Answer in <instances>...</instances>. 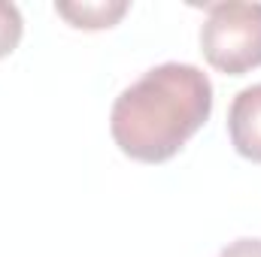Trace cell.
<instances>
[{
    "label": "cell",
    "instance_id": "1",
    "mask_svg": "<svg viewBox=\"0 0 261 257\" xmlns=\"http://www.w3.org/2000/svg\"><path fill=\"white\" fill-rule=\"evenodd\" d=\"M213 82L195 64L167 61L128 85L110 112L119 151L140 164H164L210 121Z\"/></svg>",
    "mask_w": 261,
    "mask_h": 257
},
{
    "label": "cell",
    "instance_id": "2",
    "mask_svg": "<svg viewBox=\"0 0 261 257\" xmlns=\"http://www.w3.org/2000/svg\"><path fill=\"white\" fill-rule=\"evenodd\" d=\"M200 52L225 76H243L261 67V3H213L200 24Z\"/></svg>",
    "mask_w": 261,
    "mask_h": 257
},
{
    "label": "cell",
    "instance_id": "3",
    "mask_svg": "<svg viewBox=\"0 0 261 257\" xmlns=\"http://www.w3.org/2000/svg\"><path fill=\"white\" fill-rule=\"evenodd\" d=\"M228 136L240 157L261 164V82L243 88L228 109Z\"/></svg>",
    "mask_w": 261,
    "mask_h": 257
},
{
    "label": "cell",
    "instance_id": "4",
    "mask_svg": "<svg viewBox=\"0 0 261 257\" xmlns=\"http://www.w3.org/2000/svg\"><path fill=\"white\" fill-rule=\"evenodd\" d=\"M130 9L128 0H76V3H55V12L67 24L79 30H107L116 27Z\"/></svg>",
    "mask_w": 261,
    "mask_h": 257
},
{
    "label": "cell",
    "instance_id": "5",
    "mask_svg": "<svg viewBox=\"0 0 261 257\" xmlns=\"http://www.w3.org/2000/svg\"><path fill=\"white\" fill-rule=\"evenodd\" d=\"M21 34H24V21H21L18 6L0 0V58L12 55V52L18 49Z\"/></svg>",
    "mask_w": 261,
    "mask_h": 257
},
{
    "label": "cell",
    "instance_id": "6",
    "mask_svg": "<svg viewBox=\"0 0 261 257\" xmlns=\"http://www.w3.org/2000/svg\"><path fill=\"white\" fill-rule=\"evenodd\" d=\"M219 257H261V239H234L219 251Z\"/></svg>",
    "mask_w": 261,
    "mask_h": 257
}]
</instances>
